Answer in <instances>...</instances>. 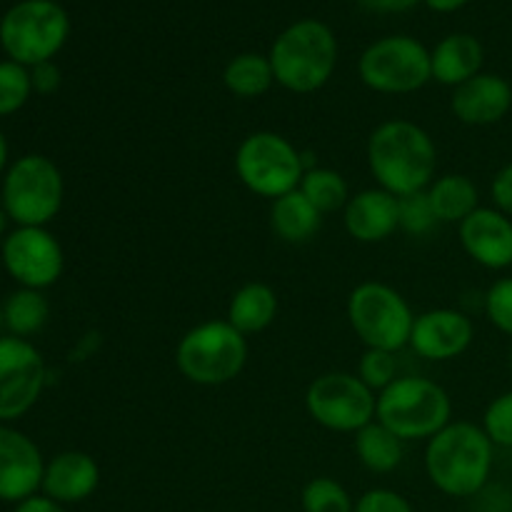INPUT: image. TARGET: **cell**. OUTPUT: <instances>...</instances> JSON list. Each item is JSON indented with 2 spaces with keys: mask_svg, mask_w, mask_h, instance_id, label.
Listing matches in <instances>:
<instances>
[{
  "mask_svg": "<svg viewBox=\"0 0 512 512\" xmlns=\"http://www.w3.org/2000/svg\"><path fill=\"white\" fill-rule=\"evenodd\" d=\"M485 315L500 333L512 338V278H503L490 285L485 293Z\"/></svg>",
  "mask_w": 512,
  "mask_h": 512,
  "instance_id": "33",
  "label": "cell"
},
{
  "mask_svg": "<svg viewBox=\"0 0 512 512\" xmlns=\"http://www.w3.org/2000/svg\"><path fill=\"white\" fill-rule=\"evenodd\" d=\"M485 50L475 35L453 33L440 40L430 53V68H433V80L440 85L458 88L465 80L483 73Z\"/></svg>",
  "mask_w": 512,
  "mask_h": 512,
  "instance_id": "20",
  "label": "cell"
},
{
  "mask_svg": "<svg viewBox=\"0 0 512 512\" xmlns=\"http://www.w3.org/2000/svg\"><path fill=\"white\" fill-rule=\"evenodd\" d=\"M275 83L295 95L323 88L338 65V40L320 20H298L275 38L270 48Z\"/></svg>",
  "mask_w": 512,
  "mask_h": 512,
  "instance_id": "3",
  "label": "cell"
},
{
  "mask_svg": "<svg viewBox=\"0 0 512 512\" xmlns=\"http://www.w3.org/2000/svg\"><path fill=\"white\" fill-rule=\"evenodd\" d=\"M355 455L370 473H393L403 463V440L383 423L373 420L355 433Z\"/></svg>",
  "mask_w": 512,
  "mask_h": 512,
  "instance_id": "24",
  "label": "cell"
},
{
  "mask_svg": "<svg viewBox=\"0 0 512 512\" xmlns=\"http://www.w3.org/2000/svg\"><path fill=\"white\" fill-rule=\"evenodd\" d=\"M3 328H5V323H3V310H0V333H3ZM0 338H3V335H0Z\"/></svg>",
  "mask_w": 512,
  "mask_h": 512,
  "instance_id": "42",
  "label": "cell"
},
{
  "mask_svg": "<svg viewBox=\"0 0 512 512\" xmlns=\"http://www.w3.org/2000/svg\"><path fill=\"white\" fill-rule=\"evenodd\" d=\"M510 365H512V355H510Z\"/></svg>",
  "mask_w": 512,
  "mask_h": 512,
  "instance_id": "43",
  "label": "cell"
},
{
  "mask_svg": "<svg viewBox=\"0 0 512 512\" xmlns=\"http://www.w3.org/2000/svg\"><path fill=\"white\" fill-rule=\"evenodd\" d=\"M343 223L350 238L358 243H383L400 228L398 198L383 188L360 190L350 195L343 208Z\"/></svg>",
  "mask_w": 512,
  "mask_h": 512,
  "instance_id": "19",
  "label": "cell"
},
{
  "mask_svg": "<svg viewBox=\"0 0 512 512\" xmlns=\"http://www.w3.org/2000/svg\"><path fill=\"white\" fill-rule=\"evenodd\" d=\"M3 265L20 288L45 290L63 275V245L48 228H15L3 238Z\"/></svg>",
  "mask_w": 512,
  "mask_h": 512,
  "instance_id": "13",
  "label": "cell"
},
{
  "mask_svg": "<svg viewBox=\"0 0 512 512\" xmlns=\"http://www.w3.org/2000/svg\"><path fill=\"white\" fill-rule=\"evenodd\" d=\"M512 108V85L503 75L480 73L465 80L463 85L453 88L450 110L463 125L485 128L495 125L510 113Z\"/></svg>",
  "mask_w": 512,
  "mask_h": 512,
  "instance_id": "17",
  "label": "cell"
},
{
  "mask_svg": "<svg viewBox=\"0 0 512 512\" xmlns=\"http://www.w3.org/2000/svg\"><path fill=\"white\" fill-rule=\"evenodd\" d=\"M368 168L378 188L395 198L420 193L438 178V145L413 120H385L368 138Z\"/></svg>",
  "mask_w": 512,
  "mask_h": 512,
  "instance_id": "1",
  "label": "cell"
},
{
  "mask_svg": "<svg viewBox=\"0 0 512 512\" xmlns=\"http://www.w3.org/2000/svg\"><path fill=\"white\" fill-rule=\"evenodd\" d=\"M360 3L368 10H375V13H405L418 0H360Z\"/></svg>",
  "mask_w": 512,
  "mask_h": 512,
  "instance_id": "38",
  "label": "cell"
},
{
  "mask_svg": "<svg viewBox=\"0 0 512 512\" xmlns=\"http://www.w3.org/2000/svg\"><path fill=\"white\" fill-rule=\"evenodd\" d=\"M360 80L383 95H408L433 80L430 50L410 35H388L365 48L358 63Z\"/></svg>",
  "mask_w": 512,
  "mask_h": 512,
  "instance_id": "10",
  "label": "cell"
},
{
  "mask_svg": "<svg viewBox=\"0 0 512 512\" xmlns=\"http://www.w3.org/2000/svg\"><path fill=\"white\" fill-rule=\"evenodd\" d=\"M348 320L365 348L400 353L410 345L415 313L395 288L365 280L348 295Z\"/></svg>",
  "mask_w": 512,
  "mask_h": 512,
  "instance_id": "9",
  "label": "cell"
},
{
  "mask_svg": "<svg viewBox=\"0 0 512 512\" xmlns=\"http://www.w3.org/2000/svg\"><path fill=\"white\" fill-rule=\"evenodd\" d=\"M8 155H10V148H8V140H5L3 130H0V175L8 170Z\"/></svg>",
  "mask_w": 512,
  "mask_h": 512,
  "instance_id": "40",
  "label": "cell"
},
{
  "mask_svg": "<svg viewBox=\"0 0 512 512\" xmlns=\"http://www.w3.org/2000/svg\"><path fill=\"white\" fill-rule=\"evenodd\" d=\"M475 325L465 313L455 308H435L415 315L410 348L425 360L445 363L455 360L473 345Z\"/></svg>",
  "mask_w": 512,
  "mask_h": 512,
  "instance_id": "15",
  "label": "cell"
},
{
  "mask_svg": "<svg viewBox=\"0 0 512 512\" xmlns=\"http://www.w3.org/2000/svg\"><path fill=\"white\" fill-rule=\"evenodd\" d=\"M458 238L465 253L488 270H505L512 265V218L498 208L470 213L458 225Z\"/></svg>",
  "mask_w": 512,
  "mask_h": 512,
  "instance_id": "16",
  "label": "cell"
},
{
  "mask_svg": "<svg viewBox=\"0 0 512 512\" xmlns=\"http://www.w3.org/2000/svg\"><path fill=\"white\" fill-rule=\"evenodd\" d=\"M45 360L25 338H0V423L23 418L45 388Z\"/></svg>",
  "mask_w": 512,
  "mask_h": 512,
  "instance_id": "12",
  "label": "cell"
},
{
  "mask_svg": "<svg viewBox=\"0 0 512 512\" xmlns=\"http://www.w3.org/2000/svg\"><path fill=\"white\" fill-rule=\"evenodd\" d=\"M355 512H415L413 505L400 493L388 488H373L355 503Z\"/></svg>",
  "mask_w": 512,
  "mask_h": 512,
  "instance_id": "34",
  "label": "cell"
},
{
  "mask_svg": "<svg viewBox=\"0 0 512 512\" xmlns=\"http://www.w3.org/2000/svg\"><path fill=\"white\" fill-rule=\"evenodd\" d=\"M425 3H428V8L435 10V13H453V10L463 8L470 0H425Z\"/></svg>",
  "mask_w": 512,
  "mask_h": 512,
  "instance_id": "39",
  "label": "cell"
},
{
  "mask_svg": "<svg viewBox=\"0 0 512 512\" xmlns=\"http://www.w3.org/2000/svg\"><path fill=\"white\" fill-rule=\"evenodd\" d=\"M483 430L495 448H512V390L498 395L485 408Z\"/></svg>",
  "mask_w": 512,
  "mask_h": 512,
  "instance_id": "32",
  "label": "cell"
},
{
  "mask_svg": "<svg viewBox=\"0 0 512 512\" xmlns=\"http://www.w3.org/2000/svg\"><path fill=\"white\" fill-rule=\"evenodd\" d=\"M278 293L265 283H245L228 303V323L243 335H258L278 318Z\"/></svg>",
  "mask_w": 512,
  "mask_h": 512,
  "instance_id": "21",
  "label": "cell"
},
{
  "mask_svg": "<svg viewBox=\"0 0 512 512\" xmlns=\"http://www.w3.org/2000/svg\"><path fill=\"white\" fill-rule=\"evenodd\" d=\"M300 193L320 210V213H335L343 210L350 200V188L343 175L333 168H308L300 180Z\"/></svg>",
  "mask_w": 512,
  "mask_h": 512,
  "instance_id": "27",
  "label": "cell"
},
{
  "mask_svg": "<svg viewBox=\"0 0 512 512\" xmlns=\"http://www.w3.org/2000/svg\"><path fill=\"white\" fill-rule=\"evenodd\" d=\"M303 512H355V500L338 480L320 475L305 483L300 493Z\"/></svg>",
  "mask_w": 512,
  "mask_h": 512,
  "instance_id": "28",
  "label": "cell"
},
{
  "mask_svg": "<svg viewBox=\"0 0 512 512\" xmlns=\"http://www.w3.org/2000/svg\"><path fill=\"white\" fill-rule=\"evenodd\" d=\"M30 95H33L30 68L15 60H3L0 63V118L18 113L28 103Z\"/></svg>",
  "mask_w": 512,
  "mask_h": 512,
  "instance_id": "29",
  "label": "cell"
},
{
  "mask_svg": "<svg viewBox=\"0 0 512 512\" xmlns=\"http://www.w3.org/2000/svg\"><path fill=\"white\" fill-rule=\"evenodd\" d=\"M453 400L448 390L430 378L405 375L378 393L375 420L393 430L403 443L430 440L453 423Z\"/></svg>",
  "mask_w": 512,
  "mask_h": 512,
  "instance_id": "4",
  "label": "cell"
},
{
  "mask_svg": "<svg viewBox=\"0 0 512 512\" xmlns=\"http://www.w3.org/2000/svg\"><path fill=\"white\" fill-rule=\"evenodd\" d=\"M45 460L38 445L20 430L0 423V500L23 503L43 488Z\"/></svg>",
  "mask_w": 512,
  "mask_h": 512,
  "instance_id": "14",
  "label": "cell"
},
{
  "mask_svg": "<svg viewBox=\"0 0 512 512\" xmlns=\"http://www.w3.org/2000/svg\"><path fill=\"white\" fill-rule=\"evenodd\" d=\"M30 83H33V93L53 95L60 88V70L53 60L40 63L30 68Z\"/></svg>",
  "mask_w": 512,
  "mask_h": 512,
  "instance_id": "36",
  "label": "cell"
},
{
  "mask_svg": "<svg viewBox=\"0 0 512 512\" xmlns=\"http://www.w3.org/2000/svg\"><path fill=\"white\" fill-rule=\"evenodd\" d=\"M8 213L3 210V205H0V238H5V228H8Z\"/></svg>",
  "mask_w": 512,
  "mask_h": 512,
  "instance_id": "41",
  "label": "cell"
},
{
  "mask_svg": "<svg viewBox=\"0 0 512 512\" xmlns=\"http://www.w3.org/2000/svg\"><path fill=\"white\" fill-rule=\"evenodd\" d=\"M495 445L483 425L448 423L425 445V473L448 498H475L488 488Z\"/></svg>",
  "mask_w": 512,
  "mask_h": 512,
  "instance_id": "2",
  "label": "cell"
},
{
  "mask_svg": "<svg viewBox=\"0 0 512 512\" xmlns=\"http://www.w3.org/2000/svg\"><path fill=\"white\" fill-rule=\"evenodd\" d=\"M355 375H358L373 393H383L388 385H393L395 380L400 378L398 358H395V353H388V350L365 348V353L360 355L358 373Z\"/></svg>",
  "mask_w": 512,
  "mask_h": 512,
  "instance_id": "30",
  "label": "cell"
},
{
  "mask_svg": "<svg viewBox=\"0 0 512 512\" xmlns=\"http://www.w3.org/2000/svg\"><path fill=\"white\" fill-rule=\"evenodd\" d=\"M223 83L235 98L253 100L268 93L275 83L273 65L268 55L260 53H240L225 65Z\"/></svg>",
  "mask_w": 512,
  "mask_h": 512,
  "instance_id": "25",
  "label": "cell"
},
{
  "mask_svg": "<svg viewBox=\"0 0 512 512\" xmlns=\"http://www.w3.org/2000/svg\"><path fill=\"white\" fill-rule=\"evenodd\" d=\"M0 193L3 210L18 228H45L63 208V173L45 155H23L8 165Z\"/></svg>",
  "mask_w": 512,
  "mask_h": 512,
  "instance_id": "6",
  "label": "cell"
},
{
  "mask_svg": "<svg viewBox=\"0 0 512 512\" xmlns=\"http://www.w3.org/2000/svg\"><path fill=\"white\" fill-rule=\"evenodd\" d=\"M248 363V340L228 320H205L180 338L175 365L193 385L218 388L233 383Z\"/></svg>",
  "mask_w": 512,
  "mask_h": 512,
  "instance_id": "5",
  "label": "cell"
},
{
  "mask_svg": "<svg viewBox=\"0 0 512 512\" xmlns=\"http://www.w3.org/2000/svg\"><path fill=\"white\" fill-rule=\"evenodd\" d=\"M235 173L250 193L278 200L300 188L305 175L303 153L285 135L258 130L245 135L235 150Z\"/></svg>",
  "mask_w": 512,
  "mask_h": 512,
  "instance_id": "8",
  "label": "cell"
},
{
  "mask_svg": "<svg viewBox=\"0 0 512 512\" xmlns=\"http://www.w3.org/2000/svg\"><path fill=\"white\" fill-rule=\"evenodd\" d=\"M13 512H65V508L60 503H55V500H50L48 495H33V498L15 505Z\"/></svg>",
  "mask_w": 512,
  "mask_h": 512,
  "instance_id": "37",
  "label": "cell"
},
{
  "mask_svg": "<svg viewBox=\"0 0 512 512\" xmlns=\"http://www.w3.org/2000/svg\"><path fill=\"white\" fill-rule=\"evenodd\" d=\"M70 35V18L55 0H23L0 20V45L8 60L33 68L48 63Z\"/></svg>",
  "mask_w": 512,
  "mask_h": 512,
  "instance_id": "7",
  "label": "cell"
},
{
  "mask_svg": "<svg viewBox=\"0 0 512 512\" xmlns=\"http://www.w3.org/2000/svg\"><path fill=\"white\" fill-rule=\"evenodd\" d=\"M310 418L333 433H358L378 415V393L353 373L318 375L305 390Z\"/></svg>",
  "mask_w": 512,
  "mask_h": 512,
  "instance_id": "11",
  "label": "cell"
},
{
  "mask_svg": "<svg viewBox=\"0 0 512 512\" xmlns=\"http://www.w3.org/2000/svg\"><path fill=\"white\" fill-rule=\"evenodd\" d=\"M323 225V213L305 198L300 190L283 195L273 200L270 208V228L275 238H280L288 245H303L318 235Z\"/></svg>",
  "mask_w": 512,
  "mask_h": 512,
  "instance_id": "22",
  "label": "cell"
},
{
  "mask_svg": "<svg viewBox=\"0 0 512 512\" xmlns=\"http://www.w3.org/2000/svg\"><path fill=\"white\" fill-rule=\"evenodd\" d=\"M490 195H493V203L500 213H505L512 218V163L503 165V168L495 173L493 183H490Z\"/></svg>",
  "mask_w": 512,
  "mask_h": 512,
  "instance_id": "35",
  "label": "cell"
},
{
  "mask_svg": "<svg viewBox=\"0 0 512 512\" xmlns=\"http://www.w3.org/2000/svg\"><path fill=\"white\" fill-rule=\"evenodd\" d=\"M425 193H428L438 223L460 225L470 213L480 208L478 185L463 173L438 175Z\"/></svg>",
  "mask_w": 512,
  "mask_h": 512,
  "instance_id": "23",
  "label": "cell"
},
{
  "mask_svg": "<svg viewBox=\"0 0 512 512\" xmlns=\"http://www.w3.org/2000/svg\"><path fill=\"white\" fill-rule=\"evenodd\" d=\"M398 223L408 235H428L438 225L435 210L425 190L398 198Z\"/></svg>",
  "mask_w": 512,
  "mask_h": 512,
  "instance_id": "31",
  "label": "cell"
},
{
  "mask_svg": "<svg viewBox=\"0 0 512 512\" xmlns=\"http://www.w3.org/2000/svg\"><path fill=\"white\" fill-rule=\"evenodd\" d=\"M0 310H3V323L8 333L25 340L30 335L40 333L50 318V303L43 290L18 288L15 293L8 295Z\"/></svg>",
  "mask_w": 512,
  "mask_h": 512,
  "instance_id": "26",
  "label": "cell"
},
{
  "mask_svg": "<svg viewBox=\"0 0 512 512\" xmlns=\"http://www.w3.org/2000/svg\"><path fill=\"white\" fill-rule=\"evenodd\" d=\"M100 485V468L93 455L83 450H65L45 463L43 495L60 505H75L88 500Z\"/></svg>",
  "mask_w": 512,
  "mask_h": 512,
  "instance_id": "18",
  "label": "cell"
}]
</instances>
